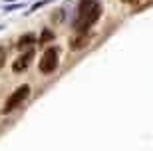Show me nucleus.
Masks as SVG:
<instances>
[{
    "mask_svg": "<svg viewBox=\"0 0 153 151\" xmlns=\"http://www.w3.org/2000/svg\"><path fill=\"white\" fill-rule=\"evenodd\" d=\"M52 40H54V32H52L50 28H44V30H42V34H40V38H38V44L40 46H46V44H50Z\"/></svg>",
    "mask_w": 153,
    "mask_h": 151,
    "instance_id": "nucleus-6",
    "label": "nucleus"
},
{
    "mask_svg": "<svg viewBox=\"0 0 153 151\" xmlns=\"http://www.w3.org/2000/svg\"><path fill=\"white\" fill-rule=\"evenodd\" d=\"M38 40H36V36L32 32H28V34H22L20 38H18V44H16V48L18 50H26V48H30L32 44H36Z\"/></svg>",
    "mask_w": 153,
    "mask_h": 151,
    "instance_id": "nucleus-5",
    "label": "nucleus"
},
{
    "mask_svg": "<svg viewBox=\"0 0 153 151\" xmlns=\"http://www.w3.org/2000/svg\"><path fill=\"white\" fill-rule=\"evenodd\" d=\"M58 68V48H48L38 62V70L42 74H52Z\"/></svg>",
    "mask_w": 153,
    "mask_h": 151,
    "instance_id": "nucleus-3",
    "label": "nucleus"
},
{
    "mask_svg": "<svg viewBox=\"0 0 153 151\" xmlns=\"http://www.w3.org/2000/svg\"><path fill=\"white\" fill-rule=\"evenodd\" d=\"M102 18V4L97 0H82L78 6V16H76L74 28L78 32L90 30L94 24Z\"/></svg>",
    "mask_w": 153,
    "mask_h": 151,
    "instance_id": "nucleus-1",
    "label": "nucleus"
},
{
    "mask_svg": "<svg viewBox=\"0 0 153 151\" xmlns=\"http://www.w3.org/2000/svg\"><path fill=\"white\" fill-rule=\"evenodd\" d=\"M32 60H34V50H26L22 56H18L16 62L12 64V72H14V74L24 72V70H26V68L32 64Z\"/></svg>",
    "mask_w": 153,
    "mask_h": 151,
    "instance_id": "nucleus-4",
    "label": "nucleus"
},
{
    "mask_svg": "<svg viewBox=\"0 0 153 151\" xmlns=\"http://www.w3.org/2000/svg\"><path fill=\"white\" fill-rule=\"evenodd\" d=\"M123 2H137V0H123Z\"/></svg>",
    "mask_w": 153,
    "mask_h": 151,
    "instance_id": "nucleus-9",
    "label": "nucleus"
},
{
    "mask_svg": "<svg viewBox=\"0 0 153 151\" xmlns=\"http://www.w3.org/2000/svg\"><path fill=\"white\" fill-rule=\"evenodd\" d=\"M4 64H6V48L0 46V70L4 68Z\"/></svg>",
    "mask_w": 153,
    "mask_h": 151,
    "instance_id": "nucleus-8",
    "label": "nucleus"
},
{
    "mask_svg": "<svg viewBox=\"0 0 153 151\" xmlns=\"http://www.w3.org/2000/svg\"><path fill=\"white\" fill-rule=\"evenodd\" d=\"M84 46H85V38L84 36H78V38H74L70 42V50H82Z\"/></svg>",
    "mask_w": 153,
    "mask_h": 151,
    "instance_id": "nucleus-7",
    "label": "nucleus"
},
{
    "mask_svg": "<svg viewBox=\"0 0 153 151\" xmlns=\"http://www.w3.org/2000/svg\"><path fill=\"white\" fill-rule=\"evenodd\" d=\"M28 95H30V86H28V84L18 86L16 90H14L10 95H8V100H6L4 107H2V113H10V112H14L16 107H20L24 101L28 100Z\"/></svg>",
    "mask_w": 153,
    "mask_h": 151,
    "instance_id": "nucleus-2",
    "label": "nucleus"
}]
</instances>
